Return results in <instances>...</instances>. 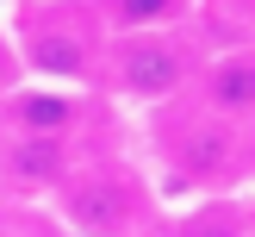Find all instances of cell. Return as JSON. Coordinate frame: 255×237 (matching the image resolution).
Segmentation results:
<instances>
[{
	"mask_svg": "<svg viewBox=\"0 0 255 237\" xmlns=\"http://www.w3.org/2000/svg\"><path fill=\"white\" fill-rule=\"evenodd\" d=\"M112 69H119V87L137 100H162L187 81V56L181 44H168L162 31H131L119 50H112Z\"/></svg>",
	"mask_w": 255,
	"mask_h": 237,
	"instance_id": "obj_1",
	"label": "cell"
},
{
	"mask_svg": "<svg viewBox=\"0 0 255 237\" xmlns=\"http://www.w3.org/2000/svg\"><path fill=\"white\" fill-rule=\"evenodd\" d=\"M62 212H69L87 237H119L125 225H131V187H125L119 175H81V181H69V194H62Z\"/></svg>",
	"mask_w": 255,
	"mask_h": 237,
	"instance_id": "obj_2",
	"label": "cell"
},
{
	"mask_svg": "<svg viewBox=\"0 0 255 237\" xmlns=\"http://www.w3.org/2000/svg\"><path fill=\"white\" fill-rule=\"evenodd\" d=\"M237 162V137H231V125H193V131L181 137V169L193 175V181H218L224 169Z\"/></svg>",
	"mask_w": 255,
	"mask_h": 237,
	"instance_id": "obj_3",
	"label": "cell"
},
{
	"mask_svg": "<svg viewBox=\"0 0 255 237\" xmlns=\"http://www.w3.org/2000/svg\"><path fill=\"white\" fill-rule=\"evenodd\" d=\"M62 169H69L62 137H19L6 150V175L19 187H50V181H62Z\"/></svg>",
	"mask_w": 255,
	"mask_h": 237,
	"instance_id": "obj_4",
	"label": "cell"
},
{
	"mask_svg": "<svg viewBox=\"0 0 255 237\" xmlns=\"http://www.w3.org/2000/svg\"><path fill=\"white\" fill-rule=\"evenodd\" d=\"M25 56H31L37 75H56V81H75V75H87V44L75 31H62V25H50V31H37L31 44H25Z\"/></svg>",
	"mask_w": 255,
	"mask_h": 237,
	"instance_id": "obj_5",
	"label": "cell"
},
{
	"mask_svg": "<svg viewBox=\"0 0 255 237\" xmlns=\"http://www.w3.org/2000/svg\"><path fill=\"white\" fill-rule=\"evenodd\" d=\"M206 94L218 112H255V56H218L206 75Z\"/></svg>",
	"mask_w": 255,
	"mask_h": 237,
	"instance_id": "obj_6",
	"label": "cell"
},
{
	"mask_svg": "<svg viewBox=\"0 0 255 237\" xmlns=\"http://www.w3.org/2000/svg\"><path fill=\"white\" fill-rule=\"evenodd\" d=\"M12 112H19V137H62L75 125V106L56 94H19Z\"/></svg>",
	"mask_w": 255,
	"mask_h": 237,
	"instance_id": "obj_7",
	"label": "cell"
},
{
	"mask_svg": "<svg viewBox=\"0 0 255 237\" xmlns=\"http://www.w3.org/2000/svg\"><path fill=\"white\" fill-rule=\"evenodd\" d=\"M174 6L181 0H112V19L125 31H156L162 19H174Z\"/></svg>",
	"mask_w": 255,
	"mask_h": 237,
	"instance_id": "obj_8",
	"label": "cell"
},
{
	"mask_svg": "<svg viewBox=\"0 0 255 237\" xmlns=\"http://www.w3.org/2000/svg\"><path fill=\"white\" fill-rule=\"evenodd\" d=\"M187 237H237L231 225H187Z\"/></svg>",
	"mask_w": 255,
	"mask_h": 237,
	"instance_id": "obj_9",
	"label": "cell"
},
{
	"mask_svg": "<svg viewBox=\"0 0 255 237\" xmlns=\"http://www.w3.org/2000/svg\"><path fill=\"white\" fill-rule=\"evenodd\" d=\"M6 75H12V62H6V50H0V87H6Z\"/></svg>",
	"mask_w": 255,
	"mask_h": 237,
	"instance_id": "obj_10",
	"label": "cell"
}]
</instances>
